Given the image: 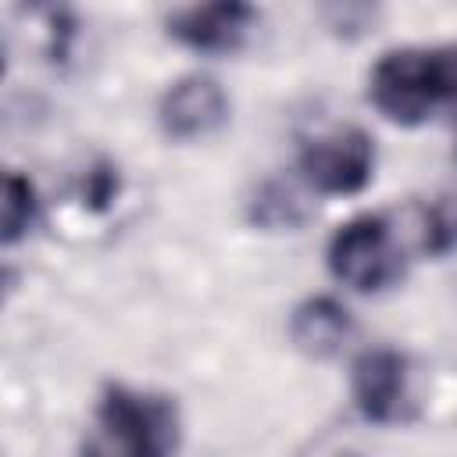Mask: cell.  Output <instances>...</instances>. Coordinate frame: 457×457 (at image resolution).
Returning a JSON list of instances; mask_svg holds the SVG:
<instances>
[{
  "label": "cell",
  "mask_w": 457,
  "mask_h": 457,
  "mask_svg": "<svg viewBox=\"0 0 457 457\" xmlns=\"http://www.w3.org/2000/svg\"><path fill=\"white\" fill-rule=\"evenodd\" d=\"M179 411L161 393L107 386L93 411V425L79 457H175Z\"/></svg>",
  "instance_id": "6da1fadb"
},
{
  "label": "cell",
  "mask_w": 457,
  "mask_h": 457,
  "mask_svg": "<svg viewBox=\"0 0 457 457\" xmlns=\"http://www.w3.org/2000/svg\"><path fill=\"white\" fill-rule=\"evenodd\" d=\"M157 121L171 139H204L228 121V96L211 75H182L164 89Z\"/></svg>",
  "instance_id": "5b68a950"
},
{
  "label": "cell",
  "mask_w": 457,
  "mask_h": 457,
  "mask_svg": "<svg viewBox=\"0 0 457 457\" xmlns=\"http://www.w3.org/2000/svg\"><path fill=\"white\" fill-rule=\"evenodd\" d=\"M368 96L396 125H418L439 104H457V43L382 54L371 68Z\"/></svg>",
  "instance_id": "7a4b0ae2"
},
{
  "label": "cell",
  "mask_w": 457,
  "mask_h": 457,
  "mask_svg": "<svg viewBox=\"0 0 457 457\" xmlns=\"http://www.w3.org/2000/svg\"><path fill=\"white\" fill-rule=\"evenodd\" d=\"M350 396L364 421L400 425L414 418L411 396V361L393 346H371L353 361Z\"/></svg>",
  "instance_id": "277c9868"
},
{
  "label": "cell",
  "mask_w": 457,
  "mask_h": 457,
  "mask_svg": "<svg viewBox=\"0 0 457 457\" xmlns=\"http://www.w3.org/2000/svg\"><path fill=\"white\" fill-rule=\"evenodd\" d=\"M257 18L261 14L250 4H236V0L196 4V7L175 11L168 18V32L196 54H232L246 43Z\"/></svg>",
  "instance_id": "8992f818"
},
{
  "label": "cell",
  "mask_w": 457,
  "mask_h": 457,
  "mask_svg": "<svg viewBox=\"0 0 457 457\" xmlns=\"http://www.w3.org/2000/svg\"><path fill=\"white\" fill-rule=\"evenodd\" d=\"M114 189H118V175L111 168H100L89 175V204L93 207H104L114 196Z\"/></svg>",
  "instance_id": "30bf717a"
},
{
  "label": "cell",
  "mask_w": 457,
  "mask_h": 457,
  "mask_svg": "<svg viewBox=\"0 0 457 457\" xmlns=\"http://www.w3.org/2000/svg\"><path fill=\"white\" fill-rule=\"evenodd\" d=\"M307 218L300 193L286 182H264L250 200V221L261 228H296Z\"/></svg>",
  "instance_id": "ba28073f"
},
{
  "label": "cell",
  "mask_w": 457,
  "mask_h": 457,
  "mask_svg": "<svg viewBox=\"0 0 457 457\" xmlns=\"http://www.w3.org/2000/svg\"><path fill=\"white\" fill-rule=\"evenodd\" d=\"M375 171V143L357 125H332L300 146V175L314 193L350 196Z\"/></svg>",
  "instance_id": "3957f363"
},
{
  "label": "cell",
  "mask_w": 457,
  "mask_h": 457,
  "mask_svg": "<svg viewBox=\"0 0 457 457\" xmlns=\"http://www.w3.org/2000/svg\"><path fill=\"white\" fill-rule=\"evenodd\" d=\"M39 214V200H36V186L18 175V171H7L4 179V243H18L32 221Z\"/></svg>",
  "instance_id": "9c48e42d"
},
{
  "label": "cell",
  "mask_w": 457,
  "mask_h": 457,
  "mask_svg": "<svg viewBox=\"0 0 457 457\" xmlns=\"http://www.w3.org/2000/svg\"><path fill=\"white\" fill-rule=\"evenodd\" d=\"M350 336H353V318L332 296H311L289 318V339H293V346L300 353L314 357V361L336 357L346 346Z\"/></svg>",
  "instance_id": "52a82bcc"
}]
</instances>
